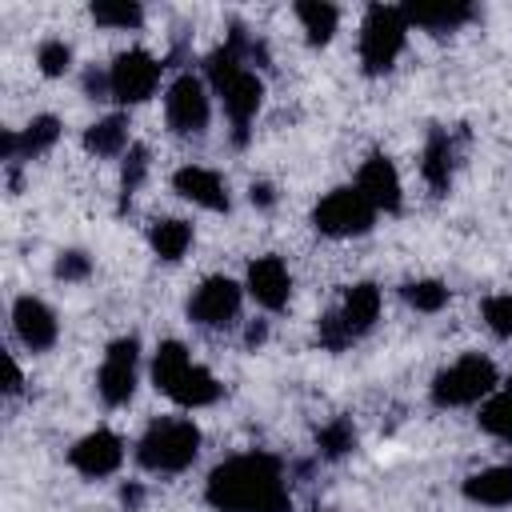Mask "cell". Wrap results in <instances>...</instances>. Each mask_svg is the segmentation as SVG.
Instances as JSON below:
<instances>
[{"label":"cell","mask_w":512,"mask_h":512,"mask_svg":"<svg viewBox=\"0 0 512 512\" xmlns=\"http://www.w3.org/2000/svg\"><path fill=\"white\" fill-rule=\"evenodd\" d=\"M136 360H140V340L136 336H120V340L108 344L100 376H96V388H100L104 404L120 408V404L132 400V392H136Z\"/></svg>","instance_id":"8fae6325"},{"label":"cell","mask_w":512,"mask_h":512,"mask_svg":"<svg viewBox=\"0 0 512 512\" xmlns=\"http://www.w3.org/2000/svg\"><path fill=\"white\" fill-rule=\"evenodd\" d=\"M492 392H496V364L480 352L460 356L456 364H448L432 380V400L440 408H468V404L488 400Z\"/></svg>","instance_id":"8992f818"},{"label":"cell","mask_w":512,"mask_h":512,"mask_svg":"<svg viewBox=\"0 0 512 512\" xmlns=\"http://www.w3.org/2000/svg\"><path fill=\"white\" fill-rule=\"evenodd\" d=\"M264 56V48L256 40H248V32L240 24H232L228 40L204 60V76L212 84V92L220 96L228 120H232V140L244 144L248 140V124L264 100V80L256 76L252 60Z\"/></svg>","instance_id":"7a4b0ae2"},{"label":"cell","mask_w":512,"mask_h":512,"mask_svg":"<svg viewBox=\"0 0 512 512\" xmlns=\"http://www.w3.org/2000/svg\"><path fill=\"white\" fill-rule=\"evenodd\" d=\"M380 316V288L376 284H352L344 304L320 320V344L328 352L348 348L356 336H364Z\"/></svg>","instance_id":"52a82bcc"},{"label":"cell","mask_w":512,"mask_h":512,"mask_svg":"<svg viewBox=\"0 0 512 512\" xmlns=\"http://www.w3.org/2000/svg\"><path fill=\"white\" fill-rule=\"evenodd\" d=\"M356 188L368 196V204L376 212H400V176H396V164L388 156H368L360 164V176H356Z\"/></svg>","instance_id":"e0dca14e"},{"label":"cell","mask_w":512,"mask_h":512,"mask_svg":"<svg viewBox=\"0 0 512 512\" xmlns=\"http://www.w3.org/2000/svg\"><path fill=\"white\" fill-rule=\"evenodd\" d=\"M56 140H60V120L56 116H32L20 132H12V128L4 132L0 152H4V160H32V156L48 152Z\"/></svg>","instance_id":"ac0fdd59"},{"label":"cell","mask_w":512,"mask_h":512,"mask_svg":"<svg viewBox=\"0 0 512 512\" xmlns=\"http://www.w3.org/2000/svg\"><path fill=\"white\" fill-rule=\"evenodd\" d=\"M296 20L308 36V44H328L336 24H340V8L336 4H324V0H300L296 4Z\"/></svg>","instance_id":"603a6c76"},{"label":"cell","mask_w":512,"mask_h":512,"mask_svg":"<svg viewBox=\"0 0 512 512\" xmlns=\"http://www.w3.org/2000/svg\"><path fill=\"white\" fill-rule=\"evenodd\" d=\"M36 64H40L44 76H64L72 68V48L64 40H44L36 48Z\"/></svg>","instance_id":"f546056e"},{"label":"cell","mask_w":512,"mask_h":512,"mask_svg":"<svg viewBox=\"0 0 512 512\" xmlns=\"http://www.w3.org/2000/svg\"><path fill=\"white\" fill-rule=\"evenodd\" d=\"M164 120L172 132L180 136H200L212 120V100H208V84L192 72L176 76L164 92Z\"/></svg>","instance_id":"9c48e42d"},{"label":"cell","mask_w":512,"mask_h":512,"mask_svg":"<svg viewBox=\"0 0 512 512\" xmlns=\"http://www.w3.org/2000/svg\"><path fill=\"white\" fill-rule=\"evenodd\" d=\"M152 384L180 408H204L220 400V384L208 368H200L180 340H164L152 356Z\"/></svg>","instance_id":"3957f363"},{"label":"cell","mask_w":512,"mask_h":512,"mask_svg":"<svg viewBox=\"0 0 512 512\" xmlns=\"http://www.w3.org/2000/svg\"><path fill=\"white\" fill-rule=\"evenodd\" d=\"M148 244H152V252L160 256V260H168V264H176L184 252H188V244H192V224H184V220H156L152 224V232H148Z\"/></svg>","instance_id":"cb8c5ba5"},{"label":"cell","mask_w":512,"mask_h":512,"mask_svg":"<svg viewBox=\"0 0 512 512\" xmlns=\"http://www.w3.org/2000/svg\"><path fill=\"white\" fill-rule=\"evenodd\" d=\"M480 428L488 436H500V440H512V380L504 388H496L484 408H480Z\"/></svg>","instance_id":"d4e9b609"},{"label":"cell","mask_w":512,"mask_h":512,"mask_svg":"<svg viewBox=\"0 0 512 512\" xmlns=\"http://www.w3.org/2000/svg\"><path fill=\"white\" fill-rule=\"evenodd\" d=\"M404 300L416 312H440L448 304V288L440 280H412V284H404Z\"/></svg>","instance_id":"83f0119b"},{"label":"cell","mask_w":512,"mask_h":512,"mask_svg":"<svg viewBox=\"0 0 512 512\" xmlns=\"http://www.w3.org/2000/svg\"><path fill=\"white\" fill-rule=\"evenodd\" d=\"M120 460H124V440H120L116 432H108V428H96V432L80 436V440L72 444V452H68V464H72L80 476H88V480L112 476V472L120 468Z\"/></svg>","instance_id":"4fadbf2b"},{"label":"cell","mask_w":512,"mask_h":512,"mask_svg":"<svg viewBox=\"0 0 512 512\" xmlns=\"http://www.w3.org/2000/svg\"><path fill=\"white\" fill-rule=\"evenodd\" d=\"M52 272H56V280L76 284V280H84V276L92 272V260H88L84 252H76V248H72V252H60V260H56V268H52Z\"/></svg>","instance_id":"1f68e13d"},{"label":"cell","mask_w":512,"mask_h":512,"mask_svg":"<svg viewBox=\"0 0 512 512\" xmlns=\"http://www.w3.org/2000/svg\"><path fill=\"white\" fill-rule=\"evenodd\" d=\"M120 500H124V508H140V500H144V492H140V484H128V488L120 492Z\"/></svg>","instance_id":"836d02e7"},{"label":"cell","mask_w":512,"mask_h":512,"mask_svg":"<svg viewBox=\"0 0 512 512\" xmlns=\"http://www.w3.org/2000/svg\"><path fill=\"white\" fill-rule=\"evenodd\" d=\"M248 196H252V204H256V208H272V204H276V192H272V184H264V180H260V184H252V188H248Z\"/></svg>","instance_id":"d6a6232c"},{"label":"cell","mask_w":512,"mask_h":512,"mask_svg":"<svg viewBox=\"0 0 512 512\" xmlns=\"http://www.w3.org/2000/svg\"><path fill=\"white\" fill-rule=\"evenodd\" d=\"M404 16H408V28H424L432 36H444V32H456L460 24L472 20V8L460 4V0H440V4H400Z\"/></svg>","instance_id":"d6986e66"},{"label":"cell","mask_w":512,"mask_h":512,"mask_svg":"<svg viewBox=\"0 0 512 512\" xmlns=\"http://www.w3.org/2000/svg\"><path fill=\"white\" fill-rule=\"evenodd\" d=\"M160 72H164V64H160L152 52H144V48L120 52V56L112 60V68H108L112 100H120V104H144V100L156 92Z\"/></svg>","instance_id":"30bf717a"},{"label":"cell","mask_w":512,"mask_h":512,"mask_svg":"<svg viewBox=\"0 0 512 512\" xmlns=\"http://www.w3.org/2000/svg\"><path fill=\"white\" fill-rule=\"evenodd\" d=\"M144 176H148V148H144V144H132V148L124 152V168H120V192H124V196L140 192Z\"/></svg>","instance_id":"f1b7e54d"},{"label":"cell","mask_w":512,"mask_h":512,"mask_svg":"<svg viewBox=\"0 0 512 512\" xmlns=\"http://www.w3.org/2000/svg\"><path fill=\"white\" fill-rule=\"evenodd\" d=\"M172 188L184 196V200H192L196 208H208V212H228V184H224V176L220 172H212V168H200V164H184V168H176V176H172Z\"/></svg>","instance_id":"2e32d148"},{"label":"cell","mask_w":512,"mask_h":512,"mask_svg":"<svg viewBox=\"0 0 512 512\" xmlns=\"http://www.w3.org/2000/svg\"><path fill=\"white\" fill-rule=\"evenodd\" d=\"M480 312H484V324L496 336H512V296H488L480 304Z\"/></svg>","instance_id":"4dcf8cb0"},{"label":"cell","mask_w":512,"mask_h":512,"mask_svg":"<svg viewBox=\"0 0 512 512\" xmlns=\"http://www.w3.org/2000/svg\"><path fill=\"white\" fill-rule=\"evenodd\" d=\"M316 448H320L324 460H340V456H348V452L356 448V428H352L348 420H332V424L320 428Z\"/></svg>","instance_id":"4316f807"},{"label":"cell","mask_w":512,"mask_h":512,"mask_svg":"<svg viewBox=\"0 0 512 512\" xmlns=\"http://www.w3.org/2000/svg\"><path fill=\"white\" fill-rule=\"evenodd\" d=\"M244 288H248V296H252L260 308L280 312V308L288 304V296H292V276H288V268H284L280 256H256V260L248 264Z\"/></svg>","instance_id":"5bb4252c"},{"label":"cell","mask_w":512,"mask_h":512,"mask_svg":"<svg viewBox=\"0 0 512 512\" xmlns=\"http://www.w3.org/2000/svg\"><path fill=\"white\" fill-rule=\"evenodd\" d=\"M12 328H16L20 344L32 348V352H48L56 344V332H60L56 312L44 300H36V296H20L12 304Z\"/></svg>","instance_id":"9a60e30c"},{"label":"cell","mask_w":512,"mask_h":512,"mask_svg":"<svg viewBox=\"0 0 512 512\" xmlns=\"http://www.w3.org/2000/svg\"><path fill=\"white\" fill-rule=\"evenodd\" d=\"M240 284L236 280H228V276H208L196 292H192V300H188V316L200 324V328H228V324H236V316H240Z\"/></svg>","instance_id":"7c38bea8"},{"label":"cell","mask_w":512,"mask_h":512,"mask_svg":"<svg viewBox=\"0 0 512 512\" xmlns=\"http://www.w3.org/2000/svg\"><path fill=\"white\" fill-rule=\"evenodd\" d=\"M376 216H380V212L368 204V196H364L356 184L332 188V192L312 208V224H316L324 236H336V240L368 232V228L376 224Z\"/></svg>","instance_id":"ba28073f"},{"label":"cell","mask_w":512,"mask_h":512,"mask_svg":"<svg viewBox=\"0 0 512 512\" xmlns=\"http://www.w3.org/2000/svg\"><path fill=\"white\" fill-rule=\"evenodd\" d=\"M420 172H424V180H428V188H432L436 196L448 192V184H452V140H448L444 128H432V132H428Z\"/></svg>","instance_id":"44dd1931"},{"label":"cell","mask_w":512,"mask_h":512,"mask_svg":"<svg viewBox=\"0 0 512 512\" xmlns=\"http://www.w3.org/2000/svg\"><path fill=\"white\" fill-rule=\"evenodd\" d=\"M464 496L472 504H488V508L512 504V464H492L484 472H472L464 480Z\"/></svg>","instance_id":"ffe728a7"},{"label":"cell","mask_w":512,"mask_h":512,"mask_svg":"<svg viewBox=\"0 0 512 512\" xmlns=\"http://www.w3.org/2000/svg\"><path fill=\"white\" fill-rule=\"evenodd\" d=\"M92 20L100 28H120V32H132L144 24V8L132 4V0H100L92 4Z\"/></svg>","instance_id":"484cf974"},{"label":"cell","mask_w":512,"mask_h":512,"mask_svg":"<svg viewBox=\"0 0 512 512\" xmlns=\"http://www.w3.org/2000/svg\"><path fill=\"white\" fill-rule=\"evenodd\" d=\"M408 16L404 8L396 4H372L364 12V24H360V64L368 76H380L396 64V56L404 52V40H408Z\"/></svg>","instance_id":"5b68a950"},{"label":"cell","mask_w":512,"mask_h":512,"mask_svg":"<svg viewBox=\"0 0 512 512\" xmlns=\"http://www.w3.org/2000/svg\"><path fill=\"white\" fill-rule=\"evenodd\" d=\"M200 452V428L184 416H168L148 424L136 444V464L148 472H184Z\"/></svg>","instance_id":"277c9868"},{"label":"cell","mask_w":512,"mask_h":512,"mask_svg":"<svg viewBox=\"0 0 512 512\" xmlns=\"http://www.w3.org/2000/svg\"><path fill=\"white\" fill-rule=\"evenodd\" d=\"M84 148L92 152V156H124L132 144H128V116H120V112H112V116H104V120H96V124H88V132H84Z\"/></svg>","instance_id":"7402d4cb"},{"label":"cell","mask_w":512,"mask_h":512,"mask_svg":"<svg viewBox=\"0 0 512 512\" xmlns=\"http://www.w3.org/2000/svg\"><path fill=\"white\" fill-rule=\"evenodd\" d=\"M204 496L216 512H288L292 508L284 464L268 452H244L212 468Z\"/></svg>","instance_id":"6da1fadb"},{"label":"cell","mask_w":512,"mask_h":512,"mask_svg":"<svg viewBox=\"0 0 512 512\" xmlns=\"http://www.w3.org/2000/svg\"><path fill=\"white\" fill-rule=\"evenodd\" d=\"M244 340H248V344H260V340H264V324H248Z\"/></svg>","instance_id":"d590c367"},{"label":"cell","mask_w":512,"mask_h":512,"mask_svg":"<svg viewBox=\"0 0 512 512\" xmlns=\"http://www.w3.org/2000/svg\"><path fill=\"white\" fill-rule=\"evenodd\" d=\"M24 388V376H20V368H16V360L8 364V396H16Z\"/></svg>","instance_id":"e575fe53"}]
</instances>
